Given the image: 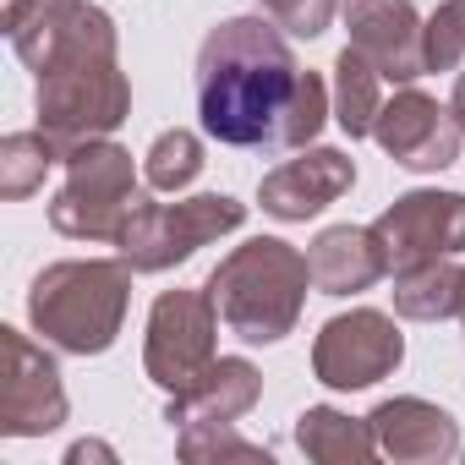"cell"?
Listing matches in <instances>:
<instances>
[{
	"mask_svg": "<svg viewBox=\"0 0 465 465\" xmlns=\"http://www.w3.org/2000/svg\"><path fill=\"white\" fill-rule=\"evenodd\" d=\"M6 39L34 72L66 61H115V23L88 0H6Z\"/></svg>",
	"mask_w": 465,
	"mask_h": 465,
	"instance_id": "52a82bcc",
	"label": "cell"
},
{
	"mask_svg": "<svg viewBox=\"0 0 465 465\" xmlns=\"http://www.w3.org/2000/svg\"><path fill=\"white\" fill-rule=\"evenodd\" d=\"M181 432V460L186 465H203V460H219V454H236V460H269L263 443H247L236 432V421H192V427H175Z\"/></svg>",
	"mask_w": 465,
	"mask_h": 465,
	"instance_id": "603a6c76",
	"label": "cell"
},
{
	"mask_svg": "<svg viewBox=\"0 0 465 465\" xmlns=\"http://www.w3.org/2000/svg\"><path fill=\"white\" fill-rule=\"evenodd\" d=\"M351 186H356V159L351 153H340V148H307L302 159H285L280 170L263 175L258 203H263V213H274L285 224H302V219L323 213L329 203H340Z\"/></svg>",
	"mask_w": 465,
	"mask_h": 465,
	"instance_id": "5bb4252c",
	"label": "cell"
},
{
	"mask_svg": "<svg viewBox=\"0 0 465 465\" xmlns=\"http://www.w3.org/2000/svg\"><path fill=\"white\" fill-rule=\"evenodd\" d=\"M460 323H465V312H460Z\"/></svg>",
	"mask_w": 465,
	"mask_h": 465,
	"instance_id": "83f0119b",
	"label": "cell"
},
{
	"mask_svg": "<svg viewBox=\"0 0 465 465\" xmlns=\"http://www.w3.org/2000/svg\"><path fill=\"white\" fill-rule=\"evenodd\" d=\"M263 394V372L247 356H213L181 394H170V427L192 421H242Z\"/></svg>",
	"mask_w": 465,
	"mask_h": 465,
	"instance_id": "2e32d148",
	"label": "cell"
},
{
	"mask_svg": "<svg viewBox=\"0 0 465 465\" xmlns=\"http://www.w3.org/2000/svg\"><path fill=\"white\" fill-rule=\"evenodd\" d=\"M83 460H115V449H110V443H72L66 465H83Z\"/></svg>",
	"mask_w": 465,
	"mask_h": 465,
	"instance_id": "484cf974",
	"label": "cell"
},
{
	"mask_svg": "<svg viewBox=\"0 0 465 465\" xmlns=\"http://www.w3.org/2000/svg\"><path fill=\"white\" fill-rule=\"evenodd\" d=\"M307 263H312V285L323 296H361V291H372L389 274L372 224L367 230L361 224H329L323 236L312 242Z\"/></svg>",
	"mask_w": 465,
	"mask_h": 465,
	"instance_id": "e0dca14e",
	"label": "cell"
},
{
	"mask_svg": "<svg viewBox=\"0 0 465 465\" xmlns=\"http://www.w3.org/2000/svg\"><path fill=\"white\" fill-rule=\"evenodd\" d=\"M242 224H247V203L224 197V192H203V197H181V203H143L115 247L137 274H164V269L186 263L197 247L230 236Z\"/></svg>",
	"mask_w": 465,
	"mask_h": 465,
	"instance_id": "8992f818",
	"label": "cell"
},
{
	"mask_svg": "<svg viewBox=\"0 0 465 465\" xmlns=\"http://www.w3.org/2000/svg\"><path fill=\"white\" fill-rule=\"evenodd\" d=\"M405 361V334L389 312L356 307L318 329L312 340V378L323 389H372Z\"/></svg>",
	"mask_w": 465,
	"mask_h": 465,
	"instance_id": "ba28073f",
	"label": "cell"
},
{
	"mask_svg": "<svg viewBox=\"0 0 465 465\" xmlns=\"http://www.w3.org/2000/svg\"><path fill=\"white\" fill-rule=\"evenodd\" d=\"M66 383L45 345L23 329H0V432L6 438H45L66 421Z\"/></svg>",
	"mask_w": 465,
	"mask_h": 465,
	"instance_id": "30bf717a",
	"label": "cell"
},
{
	"mask_svg": "<svg viewBox=\"0 0 465 465\" xmlns=\"http://www.w3.org/2000/svg\"><path fill=\"white\" fill-rule=\"evenodd\" d=\"M394 312H400V318H416V323L460 318V312H465V269H460L454 258L400 269V274H394Z\"/></svg>",
	"mask_w": 465,
	"mask_h": 465,
	"instance_id": "d6986e66",
	"label": "cell"
},
{
	"mask_svg": "<svg viewBox=\"0 0 465 465\" xmlns=\"http://www.w3.org/2000/svg\"><path fill=\"white\" fill-rule=\"evenodd\" d=\"M263 12H269L291 39H318V34H329L340 0H263Z\"/></svg>",
	"mask_w": 465,
	"mask_h": 465,
	"instance_id": "d4e9b609",
	"label": "cell"
},
{
	"mask_svg": "<svg viewBox=\"0 0 465 465\" xmlns=\"http://www.w3.org/2000/svg\"><path fill=\"white\" fill-rule=\"evenodd\" d=\"M378 110H383V72L361 50H345L334 61V121L345 126V137H372Z\"/></svg>",
	"mask_w": 465,
	"mask_h": 465,
	"instance_id": "ffe728a7",
	"label": "cell"
},
{
	"mask_svg": "<svg viewBox=\"0 0 465 465\" xmlns=\"http://www.w3.org/2000/svg\"><path fill=\"white\" fill-rule=\"evenodd\" d=\"M372 137L378 148L400 164V170H416V175H432V170H449L460 159V115L443 110L438 99H427L421 88H400L394 99H383L378 121H372Z\"/></svg>",
	"mask_w": 465,
	"mask_h": 465,
	"instance_id": "7c38bea8",
	"label": "cell"
},
{
	"mask_svg": "<svg viewBox=\"0 0 465 465\" xmlns=\"http://www.w3.org/2000/svg\"><path fill=\"white\" fill-rule=\"evenodd\" d=\"M197 175H203V143H197V132H186V126L159 132L153 148H148L143 181H148L153 192H181V186H192Z\"/></svg>",
	"mask_w": 465,
	"mask_h": 465,
	"instance_id": "7402d4cb",
	"label": "cell"
},
{
	"mask_svg": "<svg viewBox=\"0 0 465 465\" xmlns=\"http://www.w3.org/2000/svg\"><path fill=\"white\" fill-rule=\"evenodd\" d=\"M372 236L383 247L389 274L438 263V258H460L465 252V192H405L372 219Z\"/></svg>",
	"mask_w": 465,
	"mask_h": 465,
	"instance_id": "8fae6325",
	"label": "cell"
},
{
	"mask_svg": "<svg viewBox=\"0 0 465 465\" xmlns=\"http://www.w3.org/2000/svg\"><path fill=\"white\" fill-rule=\"evenodd\" d=\"M143 208L132 153L110 137L83 143L66 153V181L50 203V224L72 242H121L132 213Z\"/></svg>",
	"mask_w": 465,
	"mask_h": 465,
	"instance_id": "277c9868",
	"label": "cell"
},
{
	"mask_svg": "<svg viewBox=\"0 0 465 465\" xmlns=\"http://www.w3.org/2000/svg\"><path fill=\"white\" fill-rule=\"evenodd\" d=\"M302 94V66L274 17H230L197 50L203 132L230 148L280 153L285 121Z\"/></svg>",
	"mask_w": 465,
	"mask_h": 465,
	"instance_id": "6da1fadb",
	"label": "cell"
},
{
	"mask_svg": "<svg viewBox=\"0 0 465 465\" xmlns=\"http://www.w3.org/2000/svg\"><path fill=\"white\" fill-rule=\"evenodd\" d=\"M345 12V34H351V50H361L383 83H416L427 72V50H421V17L411 0H340Z\"/></svg>",
	"mask_w": 465,
	"mask_h": 465,
	"instance_id": "4fadbf2b",
	"label": "cell"
},
{
	"mask_svg": "<svg viewBox=\"0 0 465 465\" xmlns=\"http://www.w3.org/2000/svg\"><path fill=\"white\" fill-rule=\"evenodd\" d=\"M421 50H427V72H454L465 61V0H443L427 17Z\"/></svg>",
	"mask_w": 465,
	"mask_h": 465,
	"instance_id": "cb8c5ba5",
	"label": "cell"
},
{
	"mask_svg": "<svg viewBox=\"0 0 465 465\" xmlns=\"http://www.w3.org/2000/svg\"><path fill=\"white\" fill-rule=\"evenodd\" d=\"M132 263L126 258H66L50 263L28 291V318L45 345L66 356H99L115 345L132 302Z\"/></svg>",
	"mask_w": 465,
	"mask_h": 465,
	"instance_id": "3957f363",
	"label": "cell"
},
{
	"mask_svg": "<svg viewBox=\"0 0 465 465\" xmlns=\"http://www.w3.org/2000/svg\"><path fill=\"white\" fill-rule=\"evenodd\" d=\"M367 421H372L378 454H389L394 465H443L460 454V421L432 400L400 394V400H383Z\"/></svg>",
	"mask_w": 465,
	"mask_h": 465,
	"instance_id": "9a60e30c",
	"label": "cell"
},
{
	"mask_svg": "<svg viewBox=\"0 0 465 465\" xmlns=\"http://www.w3.org/2000/svg\"><path fill=\"white\" fill-rule=\"evenodd\" d=\"M39 132L72 153L83 143L110 137L132 115V88L115 61H66L55 72H39Z\"/></svg>",
	"mask_w": 465,
	"mask_h": 465,
	"instance_id": "5b68a950",
	"label": "cell"
},
{
	"mask_svg": "<svg viewBox=\"0 0 465 465\" xmlns=\"http://www.w3.org/2000/svg\"><path fill=\"white\" fill-rule=\"evenodd\" d=\"M213 334H219V307L208 291H164L148 312V340H143V367L164 394H181L208 361H213Z\"/></svg>",
	"mask_w": 465,
	"mask_h": 465,
	"instance_id": "9c48e42d",
	"label": "cell"
},
{
	"mask_svg": "<svg viewBox=\"0 0 465 465\" xmlns=\"http://www.w3.org/2000/svg\"><path fill=\"white\" fill-rule=\"evenodd\" d=\"M307 285H312V263L280 242V236H258L247 247H236L213 274H208V302L219 307V323L247 340V345H274L296 329L302 307H307Z\"/></svg>",
	"mask_w": 465,
	"mask_h": 465,
	"instance_id": "7a4b0ae2",
	"label": "cell"
},
{
	"mask_svg": "<svg viewBox=\"0 0 465 465\" xmlns=\"http://www.w3.org/2000/svg\"><path fill=\"white\" fill-rule=\"evenodd\" d=\"M296 449L318 465H367L378 454V438H372L367 416H345L334 405H307L296 416Z\"/></svg>",
	"mask_w": 465,
	"mask_h": 465,
	"instance_id": "ac0fdd59",
	"label": "cell"
},
{
	"mask_svg": "<svg viewBox=\"0 0 465 465\" xmlns=\"http://www.w3.org/2000/svg\"><path fill=\"white\" fill-rule=\"evenodd\" d=\"M454 115H460V126H465V72H460V83H454V104H449Z\"/></svg>",
	"mask_w": 465,
	"mask_h": 465,
	"instance_id": "4316f807",
	"label": "cell"
},
{
	"mask_svg": "<svg viewBox=\"0 0 465 465\" xmlns=\"http://www.w3.org/2000/svg\"><path fill=\"white\" fill-rule=\"evenodd\" d=\"M66 153L45 137V132H12L0 143V197H34L45 186V175L61 164Z\"/></svg>",
	"mask_w": 465,
	"mask_h": 465,
	"instance_id": "44dd1931",
	"label": "cell"
}]
</instances>
